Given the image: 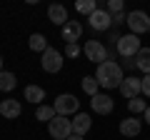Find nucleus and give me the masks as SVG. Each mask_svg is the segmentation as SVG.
I'll list each match as a JSON object with an SVG mask.
<instances>
[{"label":"nucleus","mask_w":150,"mask_h":140,"mask_svg":"<svg viewBox=\"0 0 150 140\" xmlns=\"http://www.w3.org/2000/svg\"><path fill=\"white\" fill-rule=\"evenodd\" d=\"M53 108L58 115H63V118H70V115H78V110H80V100L75 95H70V93H63V95L55 98Z\"/></svg>","instance_id":"nucleus-2"},{"label":"nucleus","mask_w":150,"mask_h":140,"mask_svg":"<svg viewBox=\"0 0 150 140\" xmlns=\"http://www.w3.org/2000/svg\"><path fill=\"white\" fill-rule=\"evenodd\" d=\"M15 85H18V78L13 75V73H8V70H3V73H0V90L10 93Z\"/></svg>","instance_id":"nucleus-19"},{"label":"nucleus","mask_w":150,"mask_h":140,"mask_svg":"<svg viewBox=\"0 0 150 140\" xmlns=\"http://www.w3.org/2000/svg\"><path fill=\"white\" fill-rule=\"evenodd\" d=\"M118 53L123 55V58H135V55L143 50V45H140V38L138 35H133V33H128V35H120L118 43Z\"/></svg>","instance_id":"nucleus-5"},{"label":"nucleus","mask_w":150,"mask_h":140,"mask_svg":"<svg viewBox=\"0 0 150 140\" xmlns=\"http://www.w3.org/2000/svg\"><path fill=\"white\" fill-rule=\"evenodd\" d=\"M48 133H50V138H55V140H68L70 135H73V123H70L68 118H63V115H55L48 123Z\"/></svg>","instance_id":"nucleus-3"},{"label":"nucleus","mask_w":150,"mask_h":140,"mask_svg":"<svg viewBox=\"0 0 150 140\" xmlns=\"http://www.w3.org/2000/svg\"><path fill=\"white\" fill-rule=\"evenodd\" d=\"M110 25H112V15L108 10H103V8H98L90 15V28L93 30H110Z\"/></svg>","instance_id":"nucleus-11"},{"label":"nucleus","mask_w":150,"mask_h":140,"mask_svg":"<svg viewBox=\"0 0 150 140\" xmlns=\"http://www.w3.org/2000/svg\"><path fill=\"white\" fill-rule=\"evenodd\" d=\"M80 53H83V50H80V45H78V43H70V45H65V55H68V58H78Z\"/></svg>","instance_id":"nucleus-25"},{"label":"nucleus","mask_w":150,"mask_h":140,"mask_svg":"<svg viewBox=\"0 0 150 140\" xmlns=\"http://www.w3.org/2000/svg\"><path fill=\"white\" fill-rule=\"evenodd\" d=\"M70 123H73V135H83V138H85V133L93 128V118L88 113H78Z\"/></svg>","instance_id":"nucleus-12"},{"label":"nucleus","mask_w":150,"mask_h":140,"mask_svg":"<svg viewBox=\"0 0 150 140\" xmlns=\"http://www.w3.org/2000/svg\"><path fill=\"white\" fill-rule=\"evenodd\" d=\"M90 108L95 113H100V115H110L112 108H115V103H112V98L108 93H98V95L90 98Z\"/></svg>","instance_id":"nucleus-8"},{"label":"nucleus","mask_w":150,"mask_h":140,"mask_svg":"<svg viewBox=\"0 0 150 140\" xmlns=\"http://www.w3.org/2000/svg\"><path fill=\"white\" fill-rule=\"evenodd\" d=\"M25 100L33 103V105H43V100H45V90H43L40 85H28V88H25Z\"/></svg>","instance_id":"nucleus-16"},{"label":"nucleus","mask_w":150,"mask_h":140,"mask_svg":"<svg viewBox=\"0 0 150 140\" xmlns=\"http://www.w3.org/2000/svg\"><path fill=\"white\" fill-rule=\"evenodd\" d=\"M80 85H83V90H85V93H88L90 98L100 93V83L95 80V75H85V78H83V83H80Z\"/></svg>","instance_id":"nucleus-20"},{"label":"nucleus","mask_w":150,"mask_h":140,"mask_svg":"<svg viewBox=\"0 0 150 140\" xmlns=\"http://www.w3.org/2000/svg\"><path fill=\"white\" fill-rule=\"evenodd\" d=\"M140 130H143V123H140L135 115L120 120V133H123L125 138H135V135H140Z\"/></svg>","instance_id":"nucleus-13"},{"label":"nucleus","mask_w":150,"mask_h":140,"mask_svg":"<svg viewBox=\"0 0 150 140\" xmlns=\"http://www.w3.org/2000/svg\"><path fill=\"white\" fill-rule=\"evenodd\" d=\"M20 100H3L0 103V115L5 120H15L18 115H20Z\"/></svg>","instance_id":"nucleus-15"},{"label":"nucleus","mask_w":150,"mask_h":140,"mask_svg":"<svg viewBox=\"0 0 150 140\" xmlns=\"http://www.w3.org/2000/svg\"><path fill=\"white\" fill-rule=\"evenodd\" d=\"M128 28L133 35H143V33H150V15L145 10H133L128 13Z\"/></svg>","instance_id":"nucleus-4"},{"label":"nucleus","mask_w":150,"mask_h":140,"mask_svg":"<svg viewBox=\"0 0 150 140\" xmlns=\"http://www.w3.org/2000/svg\"><path fill=\"white\" fill-rule=\"evenodd\" d=\"M75 10H78V13H83V15H88V18H90L93 13L98 10V3H95V0H78V3H75Z\"/></svg>","instance_id":"nucleus-21"},{"label":"nucleus","mask_w":150,"mask_h":140,"mask_svg":"<svg viewBox=\"0 0 150 140\" xmlns=\"http://www.w3.org/2000/svg\"><path fill=\"white\" fill-rule=\"evenodd\" d=\"M95 80L100 83V88H105V90L120 88V83L125 80L120 63H112V60H105V63H100V65H98V70H95Z\"/></svg>","instance_id":"nucleus-1"},{"label":"nucleus","mask_w":150,"mask_h":140,"mask_svg":"<svg viewBox=\"0 0 150 140\" xmlns=\"http://www.w3.org/2000/svg\"><path fill=\"white\" fill-rule=\"evenodd\" d=\"M60 35H63V40L65 43H78L80 40V35H83V23H78V20H68L63 28H60Z\"/></svg>","instance_id":"nucleus-10"},{"label":"nucleus","mask_w":150,"mask_h":140,"mask_svg":"<svg viewBox=\"0 0 150 140\" xmlns=\"http://www.w3.org/2000/svg\"><path fill=\"white\" fill-rule=\"evenodd\" d=\"M108 13H110V15L123 13V0H110V3H108Z\"/></svg>","instance_id":"nucleus-24"},{"label":"nucleus","mask_w":150,"mask_h":140,"mask_svg":"<svg viewBox=\"0 0 150 140\" xmlns=\"http://www.w3.org/2000/svg\"><path fill=\"white\" fill-rule=\"evenodd\" d=\"M0 73H3V58H0Z\"/></svg>","instance_id":"nucleus-30"},{"label":"nucleus","mask_w":150,"mask_h":140,"mask_svg":"<svg viewBox=\"0 0 150 140\" xmlns=\"http://www.w3.org/2000/svg\"><path fill=\"white\" fill-rule=\"evenodd\" d=\"M145 123L150 125V105H148V110H145Z\"/></svg>","instance_id":"nucleus-28"},{"label":"nucleus","mask_w":150,"mask_h":140,"mask_svg":"<svg viewBox=\"0 0 150 140\" xmlns=\"http://www.w3.org/2000/svg\"><path fill=\"white\" fill-rule=\"evenodd\" d=\"M140 83H143V95H145V98H150V75H145Z\"/></svg>","instance_id":"nucleus-26"},{"label":"nucleus","mask_w":150,"mask_h":140,"mask_svg":"<svg viewBox=\"0 0 150 140\" xmlns=\"http://www.w3.org/2000/svg\"><path fill=\"white\" fill-rule=\"evenodd\" d=\"M128 20V18L123 15V13H118V15H112V23H115V25H120V23H125Z\"/></svg>","instance_id":"nucleus-27"},{"label":"nucleus","mask_w":150,"mask_h":140,"mask_svg":"<svg viewBox=\"0 0 150 140\" xmlns=\"http://www.w3.org/2000/svg\"><path fill=\"white\" fill-rule=\"evenodd\" d=\"M128 110L133 115H138V113H145V110H148V103H145V98H133V100H128Z\"/></svg>","instance_id":"nucleus-23"},{"label":"nucleus","mask_w":150,"mask_h":140,"mask_svg":"<svg viewBox=\"0 0 150 140\" xmlns=\"http://www.w3.org/2000/svg\"><path fill=\"white\" fill-rule=\"evenodd\" d=\"M63 63H65L63 53H60V50H55V48H48V50L43 53V60H40L43 70H45V73H53V75L63 70Z\"/></svg>","instance_id":"nucleus-6"},{"label":"nucleus","mask_w":150,"mask_h":140,"mask_svg":"<svg viewBox=\"0 0 150 140\" xmlns=\"http://www.w3.org/2000/svg\"><path fill=\"white\" fill-rule=\"evenodd\" d=\"M118 90L123 93V98H125V100H133V98H138L140 93H143V83H140V78L128 75L123 83H120V88H118Z\"/></svg>","instance_id":"nucleus-9"},{"label":"nucleus","mask_w":150,"mask_h":140,"mask_svg":"<svg viewBox=\"0 0 150 140\" xmlns=\"http://www.w3.org/2000/svg\"><path fill=\"white\" fill-rule=\"evenodd\" d=\"M28 45H30V50H35V53H45V50L50 48V45H48V38H45L43 33H33L30 40H28Z\"/></svg>","instance_id":"nucleus-17"},{"label":"nucleus","mask_w":150,"mask_h":140,"mask_svg":"<svg viewBox=\"0 0 150 140\" xmlns=\"http://www.w3.org/2000/svg\"><path fill=\"white\" fill-rule=\"evenodd\" d=\"M83 53H85V58L90 60V63H95V65H100V63L108 60V50H105V45H103L100 40H88L85 48H83Z\"/></svg>","instance_id":"nucleus-7"},{"label":"nucleus","mask_w":150,"mask_h":140,"mask_svg":"<svg viewBox=\"0 0 150 140\" xmlns=\"http://www.w3.org/2000/svg\"><path fill=\"white\" fill-rule=\"evenodd\" d=\"M135 68L143 70L145 75H150V48H143L138 55H135Z\"/></svg>","instance_id":"nucleus-18"},{"label":"nucleus","mask_w":150,"mask_h":140,"mask_svg":"<svg viewBox=\"0 0 150 140\" xmlns=\"http://www.w3.org/2000/svg\"><path fill=\"white\" fill-rule=\"evenodd\" d=\"M55 115H58V113H55L53 105H38V110H35V118H38V120H43V123H45V120L50 123Z\"/></svg>","instance_id":"nucleus-22"},{"label":"nucleus","mask_w":150,"mask_h":140,"mask_svg":"<svg viewBox=\"0 0 150 140\" xmlns=\"http://www.w3.org/2000/svg\"><path fill=\"white\" fill-rule=\"evenodd\" d=\"M48 18L53 25H60L63 28L65 23H68V10H65V5H58V3H53V5L48 8Z\"/></svg>","instance_id":"nucleus-14"},{"label":"nucleus","mask_w":150,"mask_h":140,"mask_svg":"<svg viewBox=\"0 0 150 140\" xmlns=\"http://www.w3.org/2000/svg\"><path fill=\"white\" fill-rule=\"evenodd\" d=\"M68 140H85V138H83V135H70Z\"/></svg>","instance_id":"nucleus-29"}]
</instances>
